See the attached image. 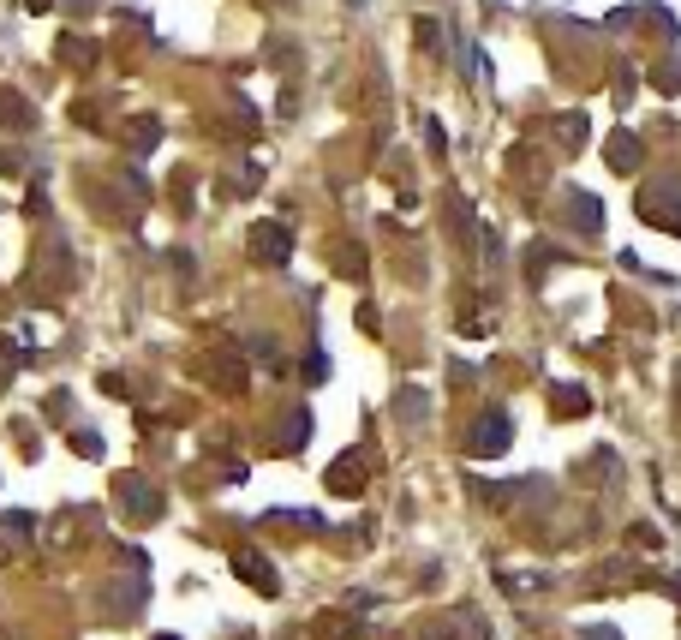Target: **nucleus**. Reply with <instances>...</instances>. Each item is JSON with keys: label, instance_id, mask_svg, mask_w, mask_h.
I'll list each match as a JSON object with an SVG mask.
<instances>
[{"label": "nucleus", "instance_id": "nucleus-4", "mask_svg": "<svg viewBox=\"0 0 681 640\" xmlns=\"http://www.w3.org/2000/svg\"><path fill=\"white\" fill-rule=\"evenodd\" d=\"M574 222H580V228H597V222H604L597 198H580V204H574Z\"/></svg>", "mask_w": 681, "mask_h": 640}, {"label": "nucleus", "instance_id": "nucleus-5", "mask_svg": "<svg viewBox=\"0 0 681 640\" xmlns=\"http://www.w3.org/2000/svg\"><path fill=\"white\" fill-rule=\"evenodd\" d=\"M240 569H245V581H257V586H275V575L257 563V556H240Z\"/></svg>", "mask_w": 681, "mask_h": 640}, {"label": "nucleus", "instance_id": "nucleus-1", "mask_svg": "<svg viewBox=\"0 0 681 640\" xmlns=\"http://www.w3.org/2000/svg\"><path fill=\"white\" fill-rule=\"evenodd\" d=\"M508 437H514V425H508V413H484L479 425H472L467 449H472V455H502V449H508Z\"/></svg>", "mask_w": 681, "mask_h": 640}, {"label": "nucleus", "instance_id": "nucleus-6", "mask_svg": "<svg viewBox=\"0 0 681 640\" xmlns=\"http://www.w3.org/2000/svg\"><path fill=\"white\" fill-rule=\"evenodd\" d=\"M580 640H622V635H616V628H604V623H597V628H586Z\"/></svg>", "mask_w": 681, "mask_h": 640}, {"label": "nucleus", "instance_id": "nucleus-3", "mask_svg": "<svg viewBox=\"0 0 681 640\" xmlns=\"http://www.w3.org/2000/svg\"><path fill=\"white\" fill-rule=\"evenodd\" d=\"M556 413H586V389L562 384V389H556Z\"/></svg>", "mask_w": 681, "mask_h": 640}, {"label": "nucleus", "instance_id": "nucleus-2", "mask_svg": "<svg viewBox=\"0 0 681 640\" xmlns=\"http://www.w3.org/2000/svg\"><path fill=\"white\" fill-rule=\"evenodd\" d=\"M329 485H335V491H359V485H365L359 479V461H340V467L329 473Z\"/></svg>", "mask_w": 681, "mask_h": 640}]
</instances>
